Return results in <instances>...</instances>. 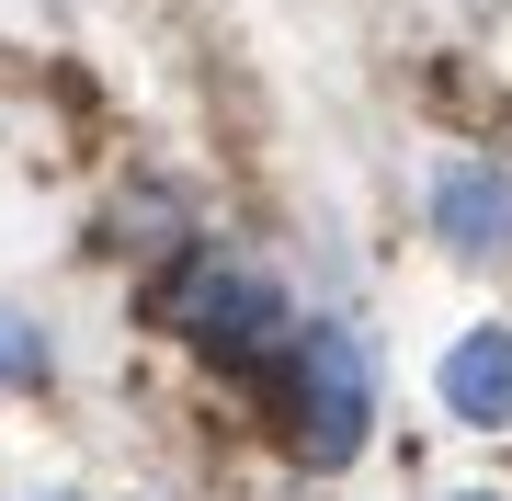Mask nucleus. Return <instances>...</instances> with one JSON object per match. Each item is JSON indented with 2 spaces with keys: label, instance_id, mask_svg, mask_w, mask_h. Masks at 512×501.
<instances>
[{
  "label": "nucleus",
  "instance_id": "1",
  "mask_svg": "<svg viewBox=\"0 0 512 501\" xmlns=\"http://www.w3.org/2000/svg\"><path fill=\"white\" fill-rule=\"evenodd\" d=\"M285 433H296L308 467H342L376 433V376H365V353H353L342 319H308L285 342Z\"/></svg>",
  "mask_w": 512,
  "mask_h": 501
},
{
  "label": "nucleus",
  "instance_id": "2",
  "mask_svg": "<svg viewBox=\"0 0 512 501\" xmlns=\"http://www.w3.org/2000/svg\"><path fill=\"white\" fill-rule=\"evenodd\" d=\"M171 331H183L194 353H217V365H262V353H285L296 342V319H285V285L262 274V262H183L171 274Z\"/></svg>",
  "mask_w": 512,
  "mask_h": 501
},
{
  "label": "nucleus",
  "instance_id": "3",
  "mask_svg": "<svg viewBox=\"0 0 512 501\" xmlns=\"http://www.w3.org/2000/svg\"><path fill=\"white\" fill-rule=\"evenodd\" d=\"M433 228L456 240L467 262L512 251V171H478V160H444L433 171Z\"/></svg>",
  "mask_w": 512,
  "mask_h": 501
},
{
  "label": "nucleus",
  "instance_id": "4",
  "mask_svg": "<svg viewBox=\"0 0 512 501\" xmlns=\"http://www.w3.org/2000/svg\"><path fill=\"white\" fill-rule=\"evenodd\" d=\"M444 410L478 422V433L512 422V331H467L456 353H444Z\"/></svg>",
  "mask_w": 512,
  "mask_h": 501
},
{
  "label": "nucleus",
  "instance_id": "5",
  "mask_svg": "<svg viewBox=\"0 0 512 501\" xmlns=\"http://www.w3.org/2000/svg\"><path fill=\"white\" fill-rule=\"evenodd\" d=\"M467 501H490V490H467Z\"/></svg>",
  "mask_w": 512,
  "mask_h": 501
}]
</instances>
